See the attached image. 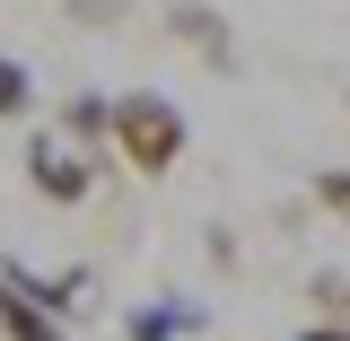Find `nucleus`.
<instances>
[{"mask_svg":"<svg viewBox=\"0 0 350 341\" xmlns=\"http://www.w3.org/2000/svg\"><path fill=\"white\" fill-rule=\"evenodd\" d=\"M27 114H36V79L18 53H0V123H27Z\"/></svg>","mask_w":350,"mask_h":341,"instance_id":"nucleus-7","label":"nucleus"},{"mask_svg":"<svg viewBox=\"0 0 350 341\" xmlns=\"http://www.w3.org/2000/svg\"><path fill=\"white\" fill-rule=\"evenodd\" d=\"M0 341H70V324L27 298V262H0Z\"/></svg>","mask_w":350,"mask_h":341,"instance_id":"nucleus-4","label":"nucleus"},{"mask_svg":"<svg viewBox=\"0 0 350 341\" xmlns=\"http://www.w3.org/2000/svg\"><path fill=\"white\" fill-rule=\"evenodd\" d=\"M62 140L70 149H105V96L96 87H70L62 96Z\"/></svg>","mask_w":350,"mask_h":341,"instance_id":"nucleus-6","label":"nucleus"},{"mask_svg":"<svg viewBox=\"0 0 350 341\" xmlns=\"http://www.w3.org/2000/svg\"><path fill=\"white\" fill-rule=\"evenodd\" d=\"M70 27H123V0H62Z\"/></svg>","mask_w":350,"mask_h":341,"instance_id":"nucleus-10","label":"nucleus"},{"mask_svg":"<svg viewBox=\"0 0 350 341\" xmlns=\"http://www.w3.org/2000/svg\"><path fill=\"white\" fill-rule=\"evenodd\" d=\"M167 36L193 44L211 70H237V62H245V53H237V36H228V18H219L211 0H175V9H167Z\"/></svg>","mask_w":350,"mask_h":341,"instance_id":"nucleus-3","label":"nucleus"},{"mask_svg":"<svg viewBox=\"0 0 350 341\" xmlns=\"http://www.w3.org/2000/svg\"><path fill=\"white\" fill-rule=\"evenodd\" d=\"M298 341H350V333H342V324H306Z\"/></svg>","mask_w":350,"mask_h":341,"instance_id":"nucleus-11","label":"nucleus"},{"mask_svg":"<svg viewBox=\"0 0 350 341\" xmlns=\"http://www.w3.org/2000/svg\"><path fill=\"white\" fill-rule=\"evenodd\" d=\"M306 298H315V324H342V333H350V280H342V271H315Z\"/></svg>","mask_w":350,"mask_h":341,"instance_id":"nucleus-8","label":"nucleus"},{"mask_svg":"<svg viewBox=\"0 0 350 341\" xmlns=\"http://www.w3.org/2000/svg\"><path fill=\"white\" fill-rule=\"evenodd\" d=\"M96 167H105V149H70L62 131H36L27 140V184H36L44 202H62V210H79L88 193H96Z\"/></svg>","mask_w":350,"mask_h":341,"instance_id":"nucleus-2","label":"nucleus"},{"mask_svg":"<svg viewBox=\"0 0 350 341\" xmlns=\"http://www.w3.org/2000/svg\"><path fill=\"white\" fill-rule=\"evenodd\" d=\"M202 324H211V315H202L193 298H158V306H131L123 333L131 341H184V333H202Z\"/></svg>","mask_w":350,"mask_h":341,"instance_id":"nucleus-5","label":"nucleus"},{"mask_svg":"<svg viewBox=\"0 0 350 341\" xmlns=\"http://www.w3.org/2000/svg\"><path fill=\"white\" fill-rule=\"evenodd\" d=\"M315 210H333L350 228V167H315Z\"/></svg>","mask_w":350,"mask_h":341,"instance_id":"nucleus-9","label":"nucleus"},{"mask_svg":"<svg viewBox=\"0 0 350 341\" xmlns=\"http://www.w3.org/2000/svg\"><path fill=\"white\" fill-rule=\"evenodd\" d=\"M105 140H114V158H123L140 184H167V175L184 167L193 123H184V105L158 96V87H123V96H105Z\"/></svg>","mask_w":350,"mask_h":341,"instance_id":"nucleus-1","label":"nucleus"}]
</instances>
